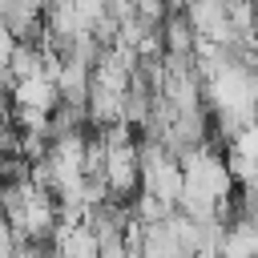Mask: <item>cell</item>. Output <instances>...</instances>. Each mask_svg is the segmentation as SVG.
I'll return each instance as SVG.
<instances>
[{
	"label": "cell",
	"instance_id": "obj_1",
	"mask_svg": "<svg viewBox=\"0 0 258 258\" xmlns=\"http://www.w3.org/2000/svg\"><path fill=\"white\" fill-rule=\"evenodd\" d=\"M177 165H181V185H185V189H198V194L214 198L218 206H230L234 181H230L226 161L218 157V149H214L210 141H206V145H198V149H189Z\"/></svg>",
	"mask_w": 258,
	"mask_h": 258
},
{
	"label": "cell",
	"instance_id": "obj_2",
	"mask_svg": "<svg viewBox=\"0 0 258 258\" xmlns=\"http://www.w3.org/2000/svg\"><path fill=\"white\" fill-rule=\"evenodd\" d=\"M181 16L189 20L198 40H210V44H230L234 40L230 20H226V0H189Z\"/></svg>",
	"mask_w": 258,
	"mask_h": 258
},
{
	"label": "cell",
	"instance_id": "obj_3",
	"mask_svg": "<svg viewBox=\"0 0 258 258\" xmlns=\"http://www.w3.org/2000/svg\"><path fill=\"white\" fill-rule=\"evenodd\" d=\"M141 177H137V185H141V194H149V198H157L165 210H173V202H177V194H181V165L177 161H161V165H149V169H137Z\"/></svg>",
	"mask_w": 258,
	"mask_h": 258
},
{
	"label": "cell",
	"instance_id": "obj_4",
	"mask_svg": "<svg viewBox=\"0 0 258 258\" xmlns=\"http://www.w3.org/2000/svg\"><path fill=\"white\" fill-rule=\"evenodd\" d=\"M8 101L12 109H32V113H52L56 109V85L48 77H32V81H12L8 89Z\"/></svg>",
	"mask_w": 258,
	"mask_h": 258
},
{
	"label": "cell",
	"instance_id": "obj_5",
	"mask_svg": "<svg viewBox=\"0 0 258 258\" xmlns=\"http://www.w3.org/2000/svg\"><path fill=\"white\" fill-rule=\"evenodd\" d=\"M161 56H181V60H194V48H198V36L189 28V20L181 12H169L161 20Z\"/></svg>",
	"mask_w": 258,
	"mask_h": 258
},
{
	"label": "cell",
	"instance_id": "obj_6",
	"mask_svg": "<svg viewBox=\"0 0 258 258\" xmlns=\"http://www.w3.org/2000/svg\"><path fill=\"white\" fill-rule=\"evenodd\" d=\"M218 258H258V222L254 218H230L226 222V242Z\"/></svg>",
	"mask_w": 258,
	"mask_h": 258
},
{
	"label": "cell",
	"instance_id": "obj_7",
	"mask_svg": "<svg viewBox=\"0 0 258 258\" xmlns=\"http://www.w3.org/2000/svg\"><path fill=\"white\" fill-rule=\"evenodd\" d=\"M4 69H8L12 81H32V77L44 73V48L36 40H16V48H12V56H8Z\"/></svg>",
	"mask_w": 258,
	"mask_h": 258
},
{
	"label": "cell",
	"instance_id": "obj_8",
	"mask_svg": "<svg viewBox=\"0 0 258 258\" xmlns=\"http://www.w3.org/2000/svg\"><path fill=\"white\" fill-rule=\"evenodd\" d=\"M141 258H177V246L165 230V222H153V226H141V246H137Z\"/></svg>",
	"mask_w": 258,
	"mask_h": 258
},
{
	"label": "cell",
	"instance_id": "obj_9",
	"mask_svg": "<svg viewBox=\"0 0 258 258\" xmlns=\"http://www.w3.org/2000/svg\"><path fill=\"white\" fill-rule=\"evenodd\" d=\"M133 16L141 24H149V28H161V20L169 12H165V0H133Z\"/></svg>",
	"mask_w": 258,
	"mask_h": 258
},
{
	"label": "cell",
	"instance_id": "obj_10",
	"mask_svg": "<svg viewBox=\"0 0 258 258\" xmlns=\"http://www.w3.org/2000/svg\"><path fill=\"white\" fill-rule=\"evenodd\" d=\"M105 12L113 20H125V16H133V0H105Z\"/></svg>",
	"mask_w": 258,
	"mask_h": 258
},
{
	"label": "cell",
	"instance_id": "obj_11",
	"mask_svg": "<svg viewBox=\"0 0 258 258\" xmlns=\"http://www.w3.org/2000/svg\"><path fill=\"white\" fill-rule=\"evenodd\" d=\"M12 48H16V40L8 36V28L0 24V64H8V56H12Z\"/></svg>",
	"mask_w": 258,
	"mask_h": 258
},
{
	"label": "cell",
	"instance_id": "obj_12",
	"mask_svg": "<svg viewBox=\"0 0 258 258\" xmlns=\"http://www.w3.org/2000/svg\"><path fill=\"white\" fill-rule=\"evenodd\" d=\"M189 0H165V12H185Z\"/></svg>",
	"mask_w": 258,
	"mask_h": 258
},
{
	"label": "cell",
	"instance_id": "obj_13",
	"mask_svg": "<svg viewBox=\"0 0 258 258\" xmlns=\"http://www.w3.org/2000/svg\"><path fill=\"white\" fill-rule=\"evenodd\" d=\"M0 222H4V214H0Z\"/></svg>",
	"mask_w": 258,
	"mask_h": 258
}]
</instances>
